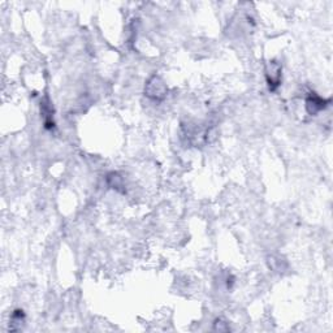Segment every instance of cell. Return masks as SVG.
Segmentation results:
<instances>
[{
    "label": "cell",
    "mask_w": 333,
    "mask_h": 333,
    "mask_svg": "<svg viewBox=\"0 0 333 333\" xmlns=\"http://www.w3.org/2000/svg\"><path fill=\"white\" fill-rule=\"evenodd\" d=\"M41 109H42V116L43 121H45V126L47 129H52L55 126V123H53V111L52 107H51L48 99L43 101L41 103Z\"/></svg>",
    "instance_id": "277c9868"
},
{
    "label": "cell",
    "mask_w": 333,
    "mask_h": 333,
    "mask_svg": "<svg viewBox=\"0 0 333 333\" xmlns=\"http://www.w3.org/2000/svg\"><path fill=\"white\" fill-rule=\"evenodd\" d=\"M329 103L330 99H324L315 92H310V95L306 98V111L308 112V115L315 116L322 112L323 109H325V107Z\"/></svg>",
    "instance_id": "3957f363"
},
{
    "label": "cell",
    "mask_w": 333,
    "mask_h": 333,
    "mask_svg": "<svg viewBox=\"0 0 333 333\" xmlns=\"http://www.w3.org/2000/svg\"><path fill=\"white\" fill-rule=\"evenodd\" d=\"M107 182H108V185L111 188L116 189V190H120L121 188H124L123 177L119 173H116V172H112V173H109L108 176H107Z\"/></svg>",
    "instance_id": "5b68a950"
},
{
    "label": "cell",
    "mask_w": 333,
    "mask_h": 333,
    "mask_svg": "<svg viewBox=\"0 0 333 333\" xmlns=\"http://www.w3.org/2000/svg\"><path fill=\"white\" fill-rule=\"evenodd\" d=\"M24 318H25V315H24V311L23 310H16L13 314H12L11 317V329L12 330H16L18 329V327H20L21 324H23L24 322Z\"/></svg>",
    "instance_id": "8992f818"
},
{
    "label": "cell",
    "mask_w": 333,
    "mask_h": 333,
    "mask_svg": "<svg viewBox=\"0 0 333 333\" xmlns=\"http://www.w3.org/2000/svg\"><path fill=\"white\" fill-rule=\"evenodd\" d=\"M266 80L271 91H276L277 87L281 85L283 80V69L281 65L276 62H269L266 69Z\"/></svg>",
    "instance_id": "7a4b0ae2"
},
{
    "label": "cell",
    "mask_w": 333,
    "mask_h": 333,
    "mask_svg": "<svg viewBox=\"0 0 333 333\" xmlns=\"http://www.w3.org/2000/svg\"><path fill=\"white\" fill-rule=\"evenodd\" d=\"M145 92L150 99L159 102L163 101L167 95V86L160 77L152 76L146 84Z\"/></svg>",
    "instance_id": "6da1fadb"
}]
</instances>
